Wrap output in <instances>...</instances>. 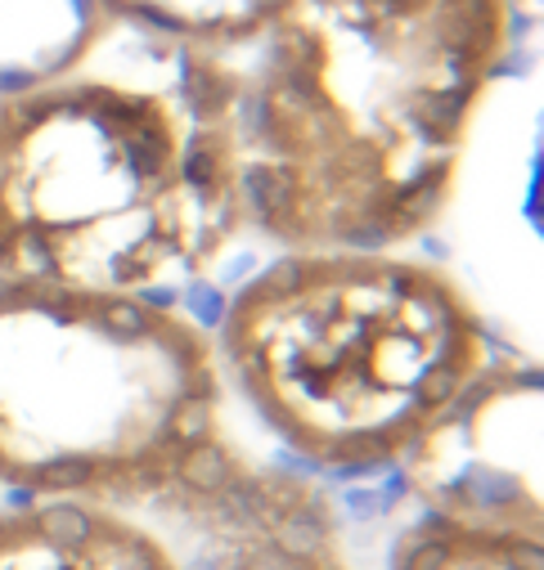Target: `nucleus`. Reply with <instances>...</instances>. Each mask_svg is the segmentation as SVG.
Masks as SVG:
<instances>
[{"instance_id":"nucleus-6","label":"nucleus","mask_w":544,"mask_h":570,"mask_svg":"<svg viewBox=\"0 0 544 570\" xmlns=\"http://www.w3.org/2000/svg\"><path fill=\"white\" fill-rule=\"evenodd\" d=\"M207 548L211 570H355L338 512L311 476L252 463L239 445L162 504Z\"/></svg>"},{"instance_id":"nucleus-10","label":"nucleus","mask_w":544,"mask_h":570,"mask_svg":"<svg viewBox=\"0 0 544 570\" xmlns=\"http://www.w3.org/2000/svg\"><path fill=\"white\" fill-rule=\"evenodd\" d=\"M283 5L288 0H104V10L113 19L198 50H221L243 41L247 32H257Z\"/></svg>"},{"instance_id":"nucleus-4","label":"nucleus","mask_w":544,"mask_h":570,"mask_svg":"<svg viewBox=\"0 0 544 570\" xmlns=\"http://www.w3.org/2000/svg\"><path fill=\"white\" fill-rule=\"evenodd\" d=\"M230 445L198 319L162 296L0 275V489L162 508Z\"/></svg>"},{"instance_id":"nucleus-1","label":"nucleus","mask_w":544,"mask_h":570,"mask_svg":"<svg viewBox=\"0 0 544 570\" xmlns=\"http://www.w3.org/2000/svg\"><path fill=\"white\" fill-rule=\"evenodd\" d=\"M513 32V0H288L207 50L247 230L279 252H406L432 234Z\"/></svg>"},{"instance_id":"nucleus-7","label":"nucleus","mask_w":544,"mask_h":570,"mask_svg":"<svg viewBox=\"0 0 544 570\" xmlns=\"http://www.w3.org/2000/svg\"><path fill=\"white\" fill-rule=\"evenodd\" d=\"M135 512L99 499H14L0 508V570H185Z\"/></svg>"},{"instance_id":"nucleus-3","label":"nucleus","mask_w":544,"mask_h":570,"mask_svg":"<svg viewBox=\"0 0 544 570\" xmlns=\"http://www.w3.org/2000/svg\"><path fill=\"white\" fill-rule=\"evenodd\" d=\"M226 387L311 472L401 468L491 360L468 288L410 252H279L211 332Z\"/></svg>"},{"instance_id":"nucleus-8","label":"nucleus","mask_w":544,"mask_h":570,"mask_svg":"<svg viewBox=\"0 0 544 570\" xmlns=\"http://www.w3.org/2000/svg\"><path fill=\"white\" fill-rule=\"evenodd\" d=\"M108 27L104 0H0V95L68 72Z\"/></svg>"},{"instance_id":"nucleus-11","label":"nucleus","mask_w":544,"mask_h":570,"mask_svg":"<svg viewBox=\"0 0 544 570\" xmlns=\"http://www.w3.org/2000/svg\"><path fill=\"white\" fill-rule=\"evenodd\" d=\"M513 5H518V10H535V0H513Z\"/></svg>"},{"instance_id":"nucleus-2","label":"nucleus","mask_w":544,"mask_h":570,"mask_svg":"<svg viewBox=\"0 0 544 570\" xmlns=\"http://www.w3.org/2000/svg\"><path fill=\"white\" fill-rule=\"evenodd\" d=\"M247 234L211 54L113 19L50 82L0 95V275L162 296Z\"/></svg>"},{"instance_id":"nucleus-9","label":"nucleus","mask_w":544,"mask_h":570,"mask_svg":"<svg viewBox=\"0 0 544 570\" xmlns=\"http://www.w3.org/2000/svg\"><path fill=\"white\" fill-rule=\"evenodd\" d=\"M387 570H544V530L423 512L391 544Z\"/></svg>"},{"instance_id":"nucleus-5","label":"nucleus","mask_w":544,"mask_h":570,"mask_svg":"<svg viewBox=\"0 0 544 570\" xmlns=\"http://www.w3.org/2000/svg\"><path fill=\"white\" fill-rule=\"evenodd\" d=\"M423 512L544 530L540 364L495 355L401 459Z\"/></svg>"}]
</instances>
